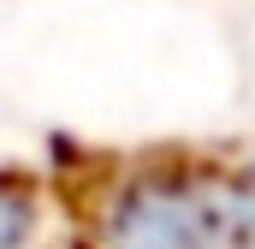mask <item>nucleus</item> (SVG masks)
I'll return each mask as SVG.
<instances>
[{
  "label": "nucleus",
  "mask_w": 255,
  "mask_h": 249,
  "mask_svg": "<svg viewBox=\"0 0 255 249\" xmlns=\"http://www.w3.org/2000/svg\"><path fill=\"white\" fill-rule=\"evenodd\" d=\"M0 249H42V190L0 172Z\"/></svg>",
  "instance_id": "f03ea898"
},
{
  "label": "nucleus",
  "mask_w": 255,
  "mask_h": 249,
  "mask_svg": "<svg viewBox=\"0 0 255 249\" xmlns=\"http://www.w3.org/2000/svg\"><path fill=\"white\" fill-rule=\"evenodd\" d=\"M83 249H255V160L113 172L83 202Z\"/></svg>",
  "instance_id": "f257e3e1"
}]
</instances>
